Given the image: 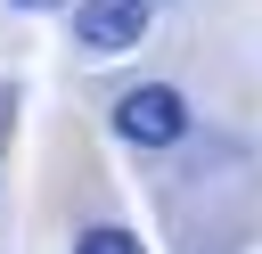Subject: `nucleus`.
Instances as JSON below:
<instances>
[{
	"label": "nucleus",
	"instance_id": "obj_1",
	"mask_svg": "<svg viewBox=\"0 0 262 254\" xmlns=\"http://www.w3.org/2000/svg\"><path fill=\"white\" fill-rule=\"evenodd\" d=\"M115 131H123L131 147H172V139L188 131V98L164 90V82H139V90L115 98Z\"/></svg>",
	"mask_w": 262,
	"mask_h": 254
},
{
	"label": "nucleus",
	"instance_id": "obj_2",
	"mask_svg": "<svg viewBox=\"0 0 262 254\" xmlns=\"http://www.w3.org/2000/svg\"><path fill=\"white\" fill-rule=\"evenodd\" d=\"M74 33H82V49L115 57V49H131V41L147 33V0H82Z\"/></svg>",
	"mask_w": 262,
	"mask_h": 254
},
{
	"label": "nucleus",
	"instance_id": "obj_3",
	"mask_svg": "<svg viewBox=\"0 0 262 254\" xmlns=\"http://www.w3.org/2000/svg\"><path fill=\"white\" fill-rule=\"evenodd\" d=\"M74 254H139V238H131V229H82Z\"/></svg>",
	"mask_w": 262,
	"mask_h": 254
},
{
	"label": "nucleus",
	"instance_id": "obj_4",
	"mask_svg": "<svg viewBox=\"0 0 262 254\" xmlns=\"http://www.w3.org/2000/svg\"><path fill=\"white\" fill-rule=\"evenodd\" d=\"M16 8H49V0H16Z\"/></svg>",
	"mask_w": 262,
	"mask_h": 254
}]
</instances>
